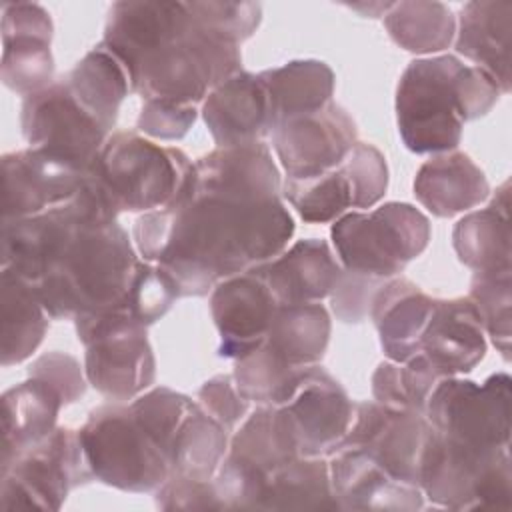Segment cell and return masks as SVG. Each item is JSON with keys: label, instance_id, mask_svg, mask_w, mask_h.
<instances>
[{"label": "cell", "instance_id": "obj_44", "mask_svg": "<svg viewBox=\"0 0 512 512\" xmlns=\"http://www.w3.org/2000/svg\"><path fill=\"white\" fill-rule=\"evenodd\" d=\"M156 506L162 510H224L212 480L170 474L156 488Z\"/></svg>", "mask_w": 512, "mask_h": 512}, {"label": "cell", "instance_id": "obj_15", "mask_svg": "<svg viewBox=\"0 0 512 512\" xmlns=\"http://www.w3.org/2000/svg\"><path fill=\"white\" fill-rule=\"evenodd\" d=\"M298 442L300 456H328L346 436L354 404L342 384L322 366H302L292 394L280 404Z\"/></svg>", "mask_w": 512, "mask_h": 512}, {"label": "cell", "instance_id": "obj_39", "mask_svg": "<svg viewBox=\"0 0 512 512\" xmlns=\"http://www.w3.org/2000/svg\"><path fill=\"white\" fill-rule=\"evenodd\" d=\"M176 298H180V290L172 276L158 264L140 260L120 306L148 328L172 308Z\"/></svg>", "mask_w": 512, "mask_h": 512}, {"label": "cell", "instance_id": "obj_27", "mask_svg": "<svg viewBox=\"0 0 512 512\" xmlns=\"http://www.w3.org/2000/svg\"><path fill=\"white\" fill-rule=\"evenodd\" d=\"M510 182H502L492 202L460 218L452 230L458 260L474 272L512 270L510 266Z\"/></svg>", "mask_w": 512, "mask_h": 512}, {"label": "cell", "instance_id": "obj_3", "mask_svg": "<svg viewBox=\"0 0 512 512\" xmlns=\"http://www.w3.org/2000/svg\"><path fill=\"white\" fill-rule=\"evenodd\" d=\"M138 264L136 250L118 222H84L44 276L30 286L50 318L74 320L120 304Z\"/></svg>", "mask_w": 512, "mask_h": 512}, {"label": "cell", "instance_id": "obj_16", "mask_svg": "<svg viewBox=\"0 0 512 512\" xmlns=\"http://www.w3.org/2000/svg\"><path fill=\"white\" fill-rule=\"evenodd\" d=\"M278 306L256 266L220 280L210 292V314L220 334L218 356L238 360L256 350Z\"/></svg>", "mask_w": 512, "mask_h": 512}, {"label": "cell", "instance_id": "obj_18", "mask_svg": "<svg viewBox=\"0 0 512 512\" xmlns=\"http://www.w3.org/2000/svg\"><path fill=\"white\" fill-rule=\"evenodd\" d=\"M82 184V172L34 148L2 156V220L28 218L70 202Z\"/></svg>", "mask_w": 512, "mask_h": 512}, {"label": "cell", "instance_id": "obj_31", "mask_svg": "<svg viewBox=\"0 0 512 512\" xmlns=\"http://www.w3.org/2000/svg\"><path fill=\"white\" fill-rule=\"evenodd\" d=\"M330 314L320 302L280 304L272 318L266 344L290 366L318 364L330 340Z\"/></svg>", "mask_w": 512, "mask_h": 512}, {"label": "cell", "instance_id": "obj_19", "mask_svg": "<svg viewBox=\"0 0 512 512\" xmlns=\"http://www.w3.org/2000/svg\"><path fill=\"white\" fill-rule=\"evenodd\" d=\"M330 484L340 510H420L418 486L390 478L362 448L338 444L328 456Z\"/></svg>", "mask_w": 512, "mask_h": 512}, {"label": "cell", "instance_id": "obj_23", "mask_svg": "<svg viewBox=\"0 0 512 512\" xmlns=\"http://www.w3.org/2000/svg\"><path fill=\"white\" fill-rule=\"evenodd\" d=\"M434 304L436 300L408 278L394 276L384 282L372 300L370 318L388 360L402 364L422 350V334Z\"/></svg>", "mask_w": 512, "mask_h": 512}, {"label": "cell", "instance_id": "obj_4", "mask_svg": "<svg viewBox=\"0 0 512 512\" xmlns=\"http://www.w3.org/2000/svg\"><path fill=\"white\" fill-rule=\"evenodd\" d=\"M240 64V48L204 28L188 8L178 28L124 68L130 92L140 94L142 100L196 106L212 88L240 72Z\"/></svg>", "mask_w": 512, "mask_h": 512}, {"label": "cell", "instance_id": "obj_26", "mask_svg": "<svg viewBox=\"0 0 512 512\" xmlns=\"http://www.w3.org/2000/svg\"><path fill=\"white\" fill-rule=\"evenodd\" d=\"M66 406L42 380L28 376L2 396V456L0 470L8 468L24 450L42 442Z\"/></svg>", "mask_w": 512, "mask_h": 512}, {"label": "cell", "instance_id": "obj_42", "mask_svg": "<svg viewBox=\"0 0 512 512\" xmlns=\"http://www.w3.org/2000/svg\"><path fill=\"white\" fill-rule=\"evenodd\" d=\"M388 278H376L352 270H344L330 292V306L338 320L346 324L364 322L370 316L372 300Z\"/></svg>", "mask_w": 512, "mask_h": 512}, {"label": "cell", "instance_id": "obj_30", "mask_svg": "<svg viewBox=\"0 0 512 512\" xmlns=\"http://www.w3.org/2000/svg\"><path fill=\"white\" fill-rule=\"evenodd\" d=\"M260 510H340L328 458L298 456L268 472Z\"/></svg>", "mask_w": 512, "mask_h": 512}, {"label": "cell", "instance_id": "obj_11", "mask_svg": "<svg viewBox=\"0 0 512 512\" xmlns=\"http://www.w3.org/2000/svg\"><path fill=\"white\" fill-rule=\"evenodd\" d=\"M94 480L80 432L56 426L0 470L2 510H60L70 490Z\"/></svg>", "mask_w": 512, "mask_h": 512}, {"label": "cell", "instance_id": "obj_5", "mask_svg": "<svg viewBox=\"0 0 512 512\" xmlns=\"http://www.w3.org/2000/svg\"><path fill=\"white\" fill-rule=\"evenodd\" d=\"M190 170V158L176 146L120 130L108 136L82 172V186L118 218L120 212H152L174 204Z\"/></svg>", "mask_w": 512, "mask_h": 512}, {"label": "cell", "instance_id": "obj_28", "mask_svg": "<svg viewBox=\"0 0 512 512\" xmlns=\"http://www.w3.org/2000/svg\"><path fill=\"white\" fill-rule=\"evenodd\" d=\"M270 114V132L282 122L320 110L332 100L334 72L322 60H292L258 74Z\"/></svg>", "mask_w": 512, "mask_h": 512}, {"label": "cell", "instance_id": "obj_24", "mask_svg": "<svg viewBox=\"0 0 512 512\" xmlns=\"http://www.w3.org/2000/svg\"><path fill=\"white\" fill-rule=\"evenodd\" d=\"M512 0H472L458 16L456 52L488 72L500 92H510Z\"/></svg>", "mask_w": 512, "mask_h": 512}, {"label": "cell", "instance_id": "obj_12", "mask_svg": "<svg viewBox=\"0 0 512 512\" xmlns=\"http://www.w3.org/2000/svg\"><path fill=\"white\" fill-rule=\"evenodd\" d=\"M20 126L28 148L84 172L110 132L78 100L66 78L30 94L22 102Z\"/></svg>", "mask_w": 512, "mask_h": 512}, {"label": "cell", "instance_id": "obj_13", "mask_svg": "<svg viewBox=\"0 0 512 512\" xmlns=\"http://www.w3.org/2000/svg\"><path fill=\"white\" fill-rule=\"evenodd\" d=\"M432 432L426 414L360 402L354 404L350 428L340 444L362 448L390 478L420 488L422 458Z\"/></svg>", "mask_w": 512, "mask_h": 512}, {"label": "cell", "instance_id": "obj_41", "mask_svg": "<svg viewBox=\"0 0 512 512\" xmlns=\"http://www.w3.org/2000/svg\"><path fill=\"white\" fill-rule=\"evenodd\" d=\"M340 168L350 184L352 208H372L384 198L388 188V166L378 148L356 142Z\"/></svg>", "mask_w": 512, "mask_h": 512}, {"label": "cell", "instance_id": "obj_22", "mask_svg": "<svg viewBox=\"0 0 512 512\" xmlns=\"http://www.w3.org/2000/svg\"><path fill=\"white\" fill-rule=\"evenodd\" d=\"M278 304H308L330 296L342 264L328 242L318 238L298 240L286 252L256 266Z\"/></svg>", "mask_w": 512, "mask_h": 512}, {"label": "cell", "instance_id": "obj_7", "mask_svg": "<svg viewBox=\"0 0 512 512\" xmlns=\"http://www.w3.org/2000/svg\"><path fill=\"white\" fill-rule=\"evenodd\" d=\"M330 238L344 270L394 278L426 250L430 222L412 204L386 202L372 212L342 214Z\"/></svg>", "mask_w": 512, "mask_h": 512}, {"label": "cell", "instance_id": "obj_45", "mask_svg": "<svg viewBox=\"0 0 512 512\" xmlns=\"http://www.w3.org/2000/svg\"><path fill=\"white\" fill-rule=\"evenodd\" d=\"M196 106H182L166 100H144L136 126L156 140H180L196 122Z\"/></svg>", "mask_w": 512, "mask_h": 512}, {"label": "cell", "instance_id": "obj_25", "mask_svg": "<svg viewBox=\"0 0 512 512\" xmlns=\"http://www.w3.org/2000/svg\"><path fill=\"white\" fill-rule=\"evenodd\" d=\"M490 194L484 172L464 152H442L416 172L414 196L434 216L450 218L466 212Z\"/></svg>", "mask_w": 512, "mask_h": 512}, {"label": "cell", "instance_id": "obj_6", "mask_svg": "<svg viewBox=\"0 0 512 512\" xmlns=\"http://www.w3.org/2000/svg\"><path fill=\"white\" fill-rule=\"evenodd\" d=\"M92 388L112 402L134 400L156 380V358L146 326L120 304L74 318Z\"/></svg>", "mask_w": 512, "mask_h": 512}, {"label": "cell", "instance_id": "obj_40", "mask_svg": "<svg viewBox=\"0 0 512 512\" xmlns=\"http://www.w3.org/2000/svg\"><path fill=\"white\" fill-rule=\"evenodd\" d=\"M188 8L204 28L236 46L250 38L262 20V6L258 2L196 0L188 2Z\"/></svg>", "mask_w": 512, "mask_h": 512}, {"label": "cell", "instance_id": "obj_32", "mask_svg": "<svg viewBox=\"0 0 512 512\" xmlns=\"http://www.w3.org/2000/svg\"><path fill=\"white\" fill-rule=\"evenodd\" d=\"M226 454L266 474L300 456L288 416L274 404H258L230 438Z\"/></svg>", "mask_w": 512, "mask_h": 512}, {"label": "cell", "instance_id": "obj_10", "mask_svg": "<svg viewBox=\"0 0 512 512\" xmlns=\"http://www.w3.org/2000/svg\"><path fill=\"white\" fill-rule=\"evenodd\" d=\"M512 380L506 372L492 374L482 384L444 376L426 406L430 426L446 440L480 450L510 448Z\"/></svg>", "mask_w": 512, "mask_h": 512}, {"label": "cell", "instance_id": "obj_36", "mask_svg": "<svg viewBox=\"0 0 512 512\" xmlns=\"http://www.w3.org/2000/svg\"><path fill=\"white\" fill-rule=\"evenodd\" d=\"M298 370L284 362L266 342L238 358L234 364V384L238 392L256 404L280 406L294 390Z\"/></svg>", "mask_w": 512, "mask_h": 512}, {"label": "cell", "instance_id": "obj_2", "mask_svg": "<svg viewBox=\"0 0 512 512\" xmlns=\"http://www.w3.org/2000/svg\"><path fill=\"white\" fill-rule=\"evenodd\" d=\"M500 88L478 66L442 54L412 60L396 88V122L402 142L416 154L452 152L464 122L486 116Z\"/></svg>", "mask_w": 512, "mask_h": 512}, {"label": "cell", "instance_id": "obj_8", "mask_svg": "<svg viewBox=\"0 0 512 512\" xmlns=\"http://www.w3.org/2000/svg\"><path fill=\"white\" fill-rule=\"evenodd\" d=\"M420 490L442 508L510 510V448L480 452L458 446L434 430L422 458Z\"/></svg>", "mask_w": 512, "mask_h": 512}, {"label": "cell", "instance_id": "obj_1", "mask_svg": "<svg viewBox=\"0 0 512 512\" xmlns=\"http://www.w3.org/2000/svg\"><path fill=\"white\" fill-rule=\"evenodd\" d=\"M282 182L258 166L204 154L192 162L178 200L144 212L134 242L146 262L158 264L182 296H206L234 274L276 258L294 234L280 200Z\"/></svg>", "mask_w": 512, "mask_h": 512}, {"label": "cell", "instance_id": "obj_14", "mask_svg": "<svg viewBox=\"0 0 512 512\" xmlns=\"http://www.w3.org/2000/svg\"><path fill=\"white\" fill-rule=\"evenodd\" d=\"M356 124L336 102L290 118L270 132L272 148L286 178H314L344 162L358 142Z\"/></svg>", "mask_w": 512, "mask_h": 512}, {"label": "cell", "instance_id": "obj_21", "mask_svg": "<svg viewBox=\"0 0 512 512\" xmlns=\"http://www.w3.org/2000/svg\"><path fill=\"white\" fill-rule=\"evenodd\" d=\"M486 346V332L470 298L436 300L420 352L440 376L470 372L482 362Z\"/></svg>", "mask_w": 512, "mask_h": 512}, {"label": "cell", "instance_id": "obj_9", "mask_svg": "<svg viewBox=\"0 0 512 512\" xmlns=\"http://www.w3.org/2000/svg\"><path fill=\"white\" fill-rule=\"evenodd\" d=\"M96 480L122 492H156L172 474L130 404H102L78 430Z\"/></svg>", "mask_w": 512, "mask_h": 512}, {"label": "cell", "instance_id": "obj_20", "mask_svg": "<svg viewBox=\"0 0 512 512\" xmlns=\"http://www.w3.org/2000/svg\"><path fill=\"white\" fill-rule=\"evenodd\" d=\"M202 118L218 148L262 142L270 136V114L258 74L236 72L208 92Z\"/></svg>", "mask_w": 512, "mask_h": 512}, {"label": "cell", "instance_id": "obj_37", "mask_svg": "<svg viewBox=\"0 0 512 512\" xmlns=\"http://www.w3.org/2000/svg\"><path fill=\"white\" fill-rule=\"evenodd\" d=\"M282 194L300 218L310 224L338 220L348 208H352L350 184L340 166L306 180L286 178Z\"/></svg>", "mask_w": 512, "mask_h": 512}, {"label": "cell", "instance_id": "obj_48", "mask_svg": "<svg viewBox=\"0 0 512 512\" xmlns=\"http://www.w3.org/2000/svg\"><path fill=\"white\" fill-rule=\"evenodd\" d=\"M372 396H374V402H378L386 408L410 410L406 394H404L402 372H400L398 362L386 360V362L378 364V368L372 374Z\"/></svg>", "mask_w": 512, "mask_h": 512}, {"label": "cell", "instance_id": "obj_17", "mask_svg": "<svg viewBox=\"0 0 512 512\" xmlns=\"http://www.w3.org/2000/svg\"><path fill=\"white\" fill-rule=\"evenodd\" d=\"M52 18L34 2L2 4V82L8 90L30 96L54 80L50 52Z\"/></svg>", "mask_w": 512, "mask_h": 512}, {"label": "cell", "instance_id": "obj_33", "mask_svg": "<svg viewBox=\"0 0 512 512\" xmlns=\"http://www.w3.org/2000/svg\"><path fill=\"white\" fill-rule=\"evenodd\" d=\"M78 100L112 132L122 100L130 92L124 64L100 42L64 76Z\"/></svg>", "mask_w": 512, "mask_h": 512}, {"label": "cell", "instance_id": "obj_47", "mask_svg": "<svg viewBox=\"0 0 512 512\" xmlns=\"http://www.w3.org/2000/svg\"><path fill=\"white\" fill-rule=\"evenodd\" d=\"M400 372H402V386L408 400V408L424 414L432 390L444 376H440V372L432 366V362L422 352L402 362Z\"/></svg>", "mask_w": 512, "mask_h": 512}, {"label": "cell", "instance_id": "obj_38", "mask_svg": "<svg viewBox=\"0 0 512 512\" xmlns=\"http://www.w3.org/2000/svg\"><path fill=\"white\" fill-rule=\"evenodd\" d=\"M468 298L478 310L486 336H490L492 344L504 356V360H510V336H512L510 270L474 272Z\"/></svg>", "mask_w": 512, "mask_h": 512}, {"label": "cell", "instance_id": "obj_29", "mask_svg": "<svg viewBox=\"0 0 512 512\" xmlns=\"http://www.w3.org/2000/svg\"><path fill=\"white\" fill-rule=\"evenodd\" d=\"M0 312H2V366L20 364L36 352L48 330V312L36 290L10 270L0 276Z\"/></svg>", "mask_w": 512, "mask_h": 512}, {"label": "cell", "instance_id": "obj_34", "mask_svg": "<svg viewBox=\"0 0 512 512\" xmlns=\"http://www.w3.org/2000/svg\"><path fill=\"white\" fill-rule=\"evenodd\" d=\"M228 452V430L208 416L200 404L178 426L164 452L172 474L212 480Z\"/></svg>", "mask_w": 512, "mask_h": 512}, {"label": "cell", "instance_id": "obj_43", "mask_svg": "<svg viewBox=\"0 0 512 512\" xmlns=\"http://www.w3.org/2000/svg\"><path fill=\"white\" fill-rule=\"evenodd\" d=\"M28 376L48 384L64 404L76 402L86 392V372L80 362L64 352H46L28 366Z\"/></svg>", "mask_w": 512, "mask_h": 512}, {"label": "cell", "instance_id": "obj_46", "mask_svg": "<svg viewBox=\"0 0 512 512\" xmlns=\"http://www.w3.org/2000/svg\"><path fill=\"white\" fill-rule=\"evenodd\" d=\"M196 398L200 408L216 422H220L228 432L236 428L250 406V402L238 392L230 374H218L206 380L200 386Z\"/></svg>", "mask_w": 512, "mask_h": 512}, {"label": "cell", "instance_id": "obj_35", "mask_svg": "<svg viewBox=\"0 0 512 512\" xmlns=\"http://www.w3.org/2000/svg\"><path fill=\"white\" fill-rule=\"evenodd\" d=\"M390 38L414 54H434L448 48L456 36V18L444 2H394L384 14Z\"/></svg>", "mask_w": 512, "mask_h": 512}, {"label": "cell", "instance_id": "obj_49", "mask_svg": "<svg viewBox=\"0 0 512 512\" xmlns=\"http://www.w3.org/2000/svg\"><path fill=\"white\" fill-rule=\"evenodd\" d=\"M392 4L394 2H368V4L358 2V4H344V6L354 12H360L364 18H380L392 8Z\"/></svg>", "mask_w": 512, "mask_h": 512}]
</instances>
